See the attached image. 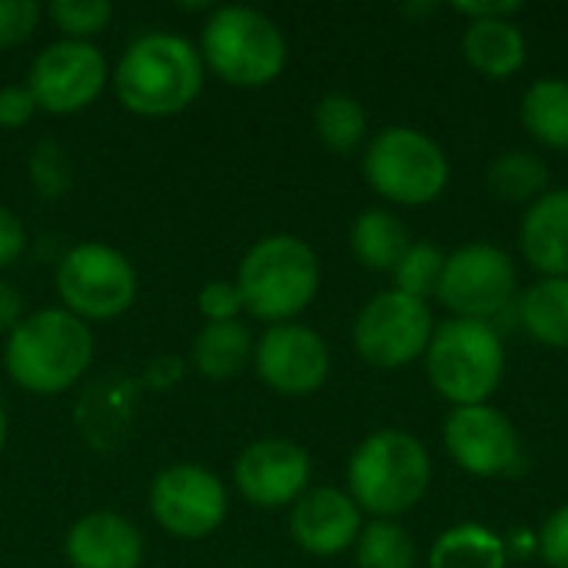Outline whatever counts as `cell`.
I'll return each mask as SVG.
<instances>
[{
    "mask_svg": "<svg viewBox=\"0 0 568 568\" xmlns=\"http://www.w3.org/2000/svg\"><path fill=\"white\" fill-rule=\"evenodd\" d=\"M346 479L359 513L366 509L376 519H396L423 503L433 479V463L416 436L379 429L356 446Z\"/></svg>",
    "mask_w": 568,
    "mask_h": 568,
    "instance_id": "277c9868",
    "label": "cell"
},
{
    "mask_svg": "<svg viewBox=\"0 0 568 568\" xmlns=\"http://www.w3.org/2000/svg\"><path fill=\"white\" fill-rule=\"evenodd\" d=\"M433 389L459 406H483L503 383L506 349L499 333L479 320H446L436 326L426 349Z\"/></svg>",
    "mask_w": 568,
    "mask_h": 568,
    "instance_id": "8992f818",
    "label": "cell"
},
{
    "mask_svg": "<svg viewBox=\"0 0 568 568\" xmlns=\"http://www.w3.org/2000/svg\"><path fill=\"white\" fill-rule=\"evenodd\" d=\"M203 67L200 50L186 37L143 33L123 50L113 70V90L136 116H176L200 97Z\"/></svg>",
    "mask_w": 568,
    "mask_h": 568,
    "instance_id": "7a4b0ae2",
    "label": "cell"
},
{
    "mask_svg": "<svg viewBox=\"0 0 568 568\" xmlns=\"http://www.w3.org/2000/svg\"><path fill=\"white\" fill-rule=\"evenodd\" d=\"M316 136L333 153H353L366 140V106L349 93H326L313 110Z\"/></svg>",
    "mask_w": 568,
    "mask_h": 568,
    "instance_id": "484cf974",
    "label": "cell"
},
{
    "mask_svg": "<svg viewBox=\"0 0 568 568\" xmlns=\"http://www.w3.org/2000/svg\"><path fill=\"white\" fill-rule=\"evenodd\" d=\"M310 473H313L310 453L300 443L276 439V436L250 443L233 466L240 496L256 509L293 506L306 493Z\"/></svg>",
    "mask_w": 568,
    "mask_h": 568,
    "instance_id": "9a60e30c",
    "label": "cell"
},
{
    "mask_svg": "<svg viewBox=\"0 0 568 568\" xmlns=\"http://www.w3.org/2000/svg\"><path fill=\"white\" fill-rule=\"evenodd\" d=\"M203 63L230 87H266L286 70V37L253 7H216L200 37Z\"/></svg>",
    "mask_w": 568,
    "mask_h": 568,
    "instance_id": "5b68a950",
    "label": "cell"
},
{
    "mask_svg": "<svg viewBox=\"0 0 568 568\" xmlns=\"http://www.w3.org/2000/svg\"><path fill=\"white\" fill-rule=\"evenodd\" d=\"M106 87V57L90 40H57L43 47L30 67L27 90L37 110L70 116L87 110Z\"/></svg>",
    "mask_w": 568,
    "mask_h": 568,
    "instance_id": "7c38bea8",
    "label": "cell"
},
{
    "mask_svg": "<svg viewBox=\"0 0 568 568\" xmlns=\"http://www.w3.org/2000/svg\"><path fill=\"white\" fill-rule=\"evenodd\" d=\"M446 449L473 476H513L519 469V436L506 413L496 406H459L449 413L443 429Z\"/></svg>",
    "mask_w": 568,
    "mask_h": 568,
    "instance_id": "5bb4252c",
    "label": "cell"
},
{
    "mask_svg": "<svg viewBox=\"0 0 568 568\" xmlns=\"http://www.w3.org/2000/svg\"><path fill=\"white\" fill-rule=\"evenodd\" d=\"M40 13L43 7L37 0H0V47L23 43L37 30Z\"/></svg>",
    "mask_w": 568,
    "mask_h": 568,
    "instance_id": "4dcf8cb0",
    "label": "cell"
},
{
    "mask_svg": "<svg viewBox=\"0 0 568 568\" xmlns=\"http://www.w3.org/2000/svg\"><path fill=\"white\" fill-rule=\"evenodd\" d=\"M519 246L542 276H568V190H546L526 210Z\"/></svg>",
    "mask_w": 568,
    "mask_h": 568,
    "instance_id": "ac0fdd59",
    "label": "cell"
},
{
    "mask_svg": "<svg viewBox=\"0 0 568 568\" xmlns=\"http://www.w3.org/2000/svg\"><path fill=\"white\" fill-rule=\"evenodd\" d=\"M366 183L403 206L433 203L449 183V160L443 146L416 126L379 130L363 153Z\"/></svg>",
    "mask_w": 568,
    "mask_h": 568,
    "instance_id": "52a82bcc",
    "label": "cell"
},
{
    "mask_svg": "<svg viewBox=\"0 0 568 568\" xmlns=\"http://www.w3.org/2000/svg\"><path fill=\"white\" fill-rule=\"evenodd\" d=\"M23 320V296L13 283L0 280V333H10Z\"/></svg>",
    "mask_w": 568,
    "mask_h": 568,
    "instance_id": "8d00e7d4",
    "label": "cell"
},
{
    "mask_svg": "<svg viewBox=\"0 0 568 568\" xmlns=\"http://www.w3.org/2000/svg\"><path fill=\"white\" fill-rule=\"evenodd\" d=\"M93 363V333L90 326L67 313L63 306H47L27 313L3 346V369L10 379L37 396L67 393Z\"/></svg>",
    "mask_w": 568,
    "mask_h": 568,
    "instance_id": "6da1fadb",
    "label": "cell"
},
{
    "mask_svg": "<svg viewBox=\"0 0 568 568\" xmlns=\"http://www.w3.org/2000/svg\"><path fill=\"white\" fill-rule=\"evenodd\" d=\"M253 336L243 323H206L193 339V366L200 376L223 383L246 369L253 359Z\"/></svg>",
    "mask_w": 568,
    "mask_h": 568,
    "instance_id": "44dd1931",
    "label": "cell"
},
{
    "mask_svg": "<svg viewBox=\"0 0 568 568\" xmlns=\"http://www.w3.org/2000/svg\"><path fill=\"white\" fill-rule=\"evenodd\" d=\"M416 546L409 532L393 519H376L363 526L356 539V568H413Z\"/></svg>",
    "mask_w": 568,
    "mask_h": 568,
    "instance_id": "4316f807",
    "label": "cell"
},
{
    "mask_svg": "<svg viewBox=\"0 0 568 568\" xmlns=\"http://www.w3.org/2000/svg\"><path fill=\"white\" fill-rule=\"evenodd\" d=\"M519 320L542 346L568 349V276L532 283L519 300Z\"/></svg>",
    "mask_w": 568,
    "mask_h": 568,
    "instance_id": "7402d4cb",
    "label": "cell"
},
{
    "mask_svg": "<svg viewBox=\"0 0 568 568\" xmlns=\"http://www.w3.org/2000/svg\"><path fill=\"white\" fill-rule=\"evenodd\" d=\"M436 10H439V3H406V7H403V13H406V17H413V20L433 17Z\"/></svg>",
    "mask_w": 568,
    "mask_h": 568,
    "instance_id": "74e56055",
    "label": "cell"
},
{
    "mask_svg": "<svg viewBox=\"0 0 568 568\" xmlns=\"http://www.w3.org/2000/svg\"><path fill=\"white\" fill-rule=\"evenodd\" d=\"M256 376L283 396H310L329 379L326 339L300 323L270 326L253 346Z\"/></svg>",
    "mask_w": 568,
    "mask_h": 568,
    "instance_id": "4fadbf2b",
    "label": "cell"
},
{
    "mask_svg": "<svg viewBox=\"0 0 568 568\" xmlns=\"http://www.w3.org/2000/svg\"><path fill=\"white\" fill-rule=\"evenodd\" d=\"M47 13L67 33V40H87L110 23L113 7L106 0H53Z\"/></svg>",
    "mask_w": 568,
    "mask_h": 568,
    "instance_id": "f1b7e54d",
    "label": "cell"
},
{
    "mask_svg": "<svg viewBox=\"0 0 568 568\" xmlns=\"http://www.w3.org/2000/svg\"><path fill=\"white\" fill-rule=\"evenodd\" d=\"M57 293L67 313L83 323H106L133 306L136 270L106 243H80L57 263Z\"/></svg>",
    "mask_w": 568,
    "mask_h": 568,
    "instance_id": "ba28073f",
    "label": "cell"
},
{
    "mask_svg": "<svg viewBox=\"0 0 568 568\" xmlns=\"http://www.w3.org/2000/svg\"><path fill=\"white\" fill-rule=\"evenodd\" d=\"M453 10L463 13L466 20H513L523 10V3L519 0H499V3H489V0L473 3V0H466V3H453Z\"/></svg>",
    "mask_w": 568,
    "mask_h": 568,
    "instance_id": "d590c367",
    "label": "cell"
},
{
    "mask_svg": "<svg viewBox=\"0 0 568 568\" xmlns=\"http://www.w3.org/2000/svg\"><path fill=\"white\" fill-rule=\"evenodd\" d=\"M443 266H446V253L433 243H413L406 250V256L399 260V266L393 270L396 276V290L406 296H416L423 303H429V296H436L439 280H443Z\"/></svg>",
    "mask_w": 568,
    "mask_h": 568,
    "instance_id": "83f0119b",
    "label": "cell"
},
{
    "mask_svg": "<svg viewBox=\"0 0 568 568\" xmlns=\"http://www.w3.org/2000/svg\"><path fill=\"white\" fill-rule=\"evenodd\" d=\"M463 53L479 73L506 80L526 67V37L513 20H469Z\"/></svg>",
    "mask_w": 568,
    "mask_h": 568,
    "instance_id": "d6986e66",
    "label": "cell"
},
{
    "mask_svg": "<svg viewBox=\"0 0 568 568\" xmlns=\"http://www.w3.org/2000/svg\"><path fill=\"white\" fill-rule=\"evenodd\" d=\"M200 313L206 323H233L243 310V296H240V286L236 280H213L200 290Z\"/></svg>",
    "mask_w": 568,
    "mask_h": 568,
    "instance_id": "1f68e13d",
    "label": "cell"
},
{
    "mask_svg": "<svg viewBox=\"0 0 568 568\" xmlns=\"http://www.w3.org/2000/svg\"><path fill=\"white\" fill-rule=\"evenodd\" d=\"M436 296L456 320L489 323L516 300V263L493 243H469L446 256Z\"/></svg>",
    "mask_w": 568,
    "mask_h": 568,
    "instance_id": "30bf717a",
    "label": "cell"
},
{
    "mask_svg": "<svg viewBox=\"0 0 568 568\" xmlns=\"http://www.w3.org/2000/svg\"><path fill=\"white\" fill-rule=\"evenodd\" d=\"M30 176L40 190V196H60L70 183V163L67 153L57 143H40L30 160Z\"/></svg>",
    "mask_w": 568,
    "mask_h": 568,
    "instance_id": "f546056e",
    "label": "cell"
},
{
    "mask_svg": "<svg viewBox=\"0 0 568 568\" xmlns=\"http://www.w3.org/2000/svg\"><path fill=\"white\" fill-rule=\"evenodd\" d=\"M349 246L353 256L376 273H393L399 266V260L406 256V250L413 246L406 223L389 213V210H366L353 220L349 230Z\"/></svg>",
    "mask_w": 568,
    "mask_h": 568,
    "instance_id": "ffe728a7",
    "label": "cell"
},
{
    "mask_svg": "<svg viewBox=\"0 0 568 568\" xmlns=\"http://www.w3.org/2000/svg\"><path fill=\"white\" fill-rule=\"evenodd\" d=\"M23 246H27L23 223L7 206H0V270L10 266V263H17L20 253H23Z\"/></svg>",
    "mask_w": 568,
    "mask_h": 568,
    "instance_id": "e575fe53",
    "label": "cell"
},
{
    "mask_svg": "<svg viewBox=\"0 0 568 568\" xmlns=\"http://www.w3.org/2000/svg\"><path fill=\"white\" fill-rule=\"evenodd\" d=\"M539 552L546 559V566L552 568H568V506H559L542 532H539Z\"/></svg>",
    "mask_w": 568,
    "mask_h": 568,
    "instance_id": "d6a6232c",
    "label": "cell"
},
{
    "mask_svg": "<svg viewBox=\"0 0 568 568\" xmlns=\"http://www.w3.org/2000/svg\"><path fill=\"white\" fill-rule=\"evenodd\" d=\"M436 333L429 303L406 296L399 290L373 296L356 323H353V346L356 353L379 366V369H399L413 359L426 356L429 339Z\"/></svg>",
    "mask_w": 568,
    "mask_h": 568,
    "instance_id": "9c48e42d",
    "label": "cell"
},
{
    "mask_svg": "<svg viewBox=\"0 0 568 568\" xmlns=\"http://www.w3.org/2000/svg\"><path fill=\"white\" fill-rule=\"evenodd\" d=\"M63 552L73 568H140L143 536L116 513H90L70 526Z\"/></svg>",
    "mask_w": 568,
    "mask_h": 568,
    "instance_id": "e0dca14e",
    "label": "cell"
},
{
    "mask_svg": "<svg viewBox=\"0 0 568 568\" xmlns=\"http://www.w3.org/2000/svg\"><path fill=\"white\" fill-rule=\"evenodd\" d=\"M549 176L546 160L529 150H503L489 163V190L506 203H536L546 193Z\"/></svg>",
    "mask_w": 568,
    "mask_h": 568,
    "instance_id": "d4e9b609",
    "label": "cell"
},
{
    "mask_svg": "<svg viewBox=\"0 0 568 568\" xmlns=\"http://www.w3.org/2000/svg\"><path fill=\"white\" fill-rule=\"evenodd\" d=\"M429 568H506V546L493 529L463 523L436 539Z\"/></svg>",
    "mask_w": 568,
    "mask_h": 568,
    "instance_id": "603a6c76",
    "label": "cell"
},
{
    "mask_svg": "<svg viewBox=\"0 0 568 568\" xmlns=\"http://www.w3.org/2000/svg\"><path fill=\"white\" fill-rule=\"evenodd\" d=\"M3 443H7V409L0 403V449H3Z\"/></svg>",
    "mask_w": 568,
    "mask_h": 568,
    "instance_id": "f35d334b",
    "label": "cell"
},
{
    "mask_svg": "<svg viewBox=\"0 0 568 568\" xmlns=\"http://www.w3.org/2000/svg\"><path fill=\"white\" fill-rule=\"evenodd\" d=\"M320 280L316 250L293 233H273L253 243L236 273L243 310L270 326L300 316L316 300Z\"/></svg>",
    "mask_w": 568,
    "mask_h": 568,
    "instance_id": "3957f363",
    "label": "cell"
},
{
    "mask_svg": "<svg viewBox=\"0 0 568 568\" xmlns=\"http://www.w3.org/2000/svg\"><path fill=\"white\" fill-rule=\"evenodd\" d=\"M523 123L539 143L552 150H568V80H536L523 97Z\"/></svg>",
    "mask_w": 568,
    "mask_h": 568,
    "instance_id": "cb8c5ba5",
    "label": "cell"
},
{
    "mask_svg": "<svg viewBox=\"0 0 568 568\" xmlns=\"http://www.w3.org/2000/svg\"><path fill=\"white\" fill-rule=\"evenodd\" d=\"M226 509L230 496L223 479L193 463L163 469L150 486V513L173 539L213 536L223 526Z\"/></svg>",
    "mask_w": 568,
    "mask_h": 568,
    "instance_id": "8fae6325",
    "label": "cell"
},
{
    "mask_svg": "<svg viewBox=\"0 0 568 568\" xmlns=\"http://www.w3.org/2000/svg\"><path fill=\"white\" fill-rule=\"evenodd\" d=\"M37 113V100L27 90V83H10L0 87V126L3 130H20L23 123H30Z\"/></svg>",
    "mask_w": 568,
    "mask_h": 568,
    "instance_id": "836d02e7",
    "label": "cell"
},
{
    "mask_svg": "<svg viewBox=\"0 0 568 568\" xmlns=\"http://www.w3.org/2000/svg\"><path fill=\"white\" fill-rule=\"evenodd\" d=\"M290 532L296 546L313 556H339L349 546H356L363 532V513L349 493L320 486L293 503Z\"/></svg>",
    "mask_w": 568,
    "mask_h": 568,
    "instance_id": "2e32d148",
    "label": "cell"
}]
</instances>
